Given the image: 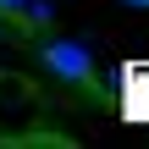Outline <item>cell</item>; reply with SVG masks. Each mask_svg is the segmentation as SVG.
<instances>
[{
    "instance_id": "6da1fadb",
    "label": "cell",
    "mask_w": 149,
    "mask_h": 149,
    "mask_svg": "<svg viewBox=\"0 0 149 149\" xmlns=\"http://www.w3.org/2000/svg\"><path fill=\"white\" fill-rule=\"evenodd\" d=\"M44 66L55 72V77H66L72 88H83V94H94L100 88V77H94V61H88V50L83 44H72V39H44Z\"/></svg>"
},
{
    "instance_id": "7a4b0ae2",
    "label": "cell",
    "mask_w": 149,
    "mask_h": 149,
    "mask_svg": "<svg viewBox=\"0 0 149 149\" xmlns=\"http://www.w3.org/2000/svg\"><path fill=\"white\" fill-rule=\"evenodd\" d=\"M0 17L17 22V28H44V22H50V11H44L39 0H0Z\"/></svg>"
},
{
    "instance_id": "3957f363",
    "label": "cell",
    "mask_w": 149,
    "mask_h": 149,
    "mask_svg": "<svg viewBox=\"0 0 149 149\" xmlns=\"http://www.w3.org/2000/svg\"><path fill=\"white\" fill-rule=\"evenodd\" d=\"M0 39H11V28H6V17H0Z\"/></svg>"
},
{
    "instance_id": "277c9868",
    "label": "cell",
    "mask_w": 149,
    "mask_h": 149,
    "mask_svg": "<svg viewBox=\"0 0 149 149\" xmlns=\"http://www.w3.org/2000/svg\"><path fill=\"white\" fill-rule=\"evenodd\" d=\"M127 6H138V11H149V0H127Z\"/></svg>"
}]
</instances>
